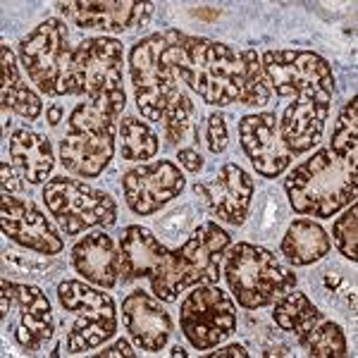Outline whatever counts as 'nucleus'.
Listing matches in <instances>:
<instances>
[{"mask_svg":"<svg viewBox=\"0 0 358 358\" xmlns=\"http://www.w3.org/2000/svg\"><path fill=\"white\" fill-rule=\"evenodd\" d=\"M120 277L122 280H143L158 270L167 248L153 236L151 229L131 224L120 236Z\"/></svg>","mask_w":358,"mask_h":358,"instance_id":"obj_21","label":"nucleus"},{"mask_svg":"<svg viewBox=\"0 0 358 358\" xmlns=\"http://www.w3.org/2000/svg\"><path fill=\"white\" fill-rule=\"evenodd\" d=\"M124 160H151L160 148L158 134L138 117H124L117 127Z\"/></svg>","mask_w":358,"mask_h":358,"instance_id":"obj_28","label":"nucleus"},{"mask_svg":"<svg viewBox=\"0 0 358 358\" xmlns=\"http://www.w3.org/2000/svg\"><path fill=\"white\" fill-rule=\"evenodd\" d=\"M332 239L337 248L342 251L344 258H349L351 263L358 261V206L356 201L349 206V210L344 213L342 217H337V222H334L332 227Z\"/></svg>","mask_w":358,"mask_h":358,"instance_id":"obj_33","label":"nucleus"},{"mask_svg":"<svg viewBox=\"0 0 358 358\" xmlns=\"http://www.w3.org/2000/svg\"><path fill=\"white\" fill-rule=\"evenodd\" d=\"M327 115H330V103L313 101V98H299L285 110L280 120V134L287 148L299 155L317 146L322 138Z\"/></svg>","mask_w":358,"mask_h":358,"instance_id":"obj_20","label":"nucleus"},{"mask_svg":"<svg viewBox=\"0 0 358 358\" xmlns=\"http://www.w3.org/2000/svg\"><path fill=\"white\" fill-rule=\"evenodd\" d=\"M308 349V356L313 358H342L349 354V346H346V337L342 327L332 320H322L313 332L306 337L301 344Z\"/></svg>","mask_w":358,"mask_h":358,"instance_id":"obj_30","label":"nucleus"},{"mask_svg":"<svg viewBox=\"0 0 358 358\" xmlns=\"http://www.w3.org/2000/svg\"><path fill=\"white\" fill-rule=\"evenodd\" d=\"M330 148L342 158L358 160V96L351 98L339 113Z\"/></svg>","mask_w":358,"mask_h":358,"instance_id":"obj_31","label":"nucleus"},{"mask_svg":"<svg viewBox=\"0 0 358 358\" xmlns=\"http://www.w3.org/2000/svg\"><path fill=\"white\" fill-rule=\"evenodd\" d=\"M122 320L131 342L141 351H163L172 334L170 313L160 306V299L141 289L122 301Z\"/></svg>","mask_w":358,"mask_h":358,"instance_id":"obj_18","label":"nucleus"},{"mask_svg":"<svg viewBox=\"0 0 358 358\" xmlns=\"http://www.w3.org/2000/svg\"><path fill=\"white\" fill-rule=\"evenodd\" d=\"M117 120L110 108L91 101L74 108L60 143L62 167L79 177L101 175L115 155Z\"/></svg>","mask_w":358,"mask_h":358,"instance_id":"obj_7","label":"nucleus"},{"mask_svg":"<svg viewBox=\"0 0 358 358\" xmlns=\"http://www.w3.org/2000/svg\"><path fill=\"white\" fill-rule=\"evenodd\" d=\"M327 251H330V236L320 224L306 217L294 220L282 239V253L292 265H310L327 256Z\"/></svg>","mask_w":358,"mask_h":358,"instance_id":"obj_24","label":"nucleus"},{"mask_svg":"<svg viewBox=\"0 0 358 358\" xmlns=\"http://www.w3.org/2000/svg\"><path fill=\"white\" fill-rule=\"evenodd\" d=\"M13 167L15 165H8V160H3V163H0V175H3V194H13V192H20V189H22V182L17 179Z\"/></svg>","mask_w":358,"mask_h":358,"instance_id":"obj_35","label":"nucleus"},{"mask_svg":"<svg viewBox=\"0 0 358 358\" xmlns=\"http://www.w3.org/2000/svg\"><path fill=\"white\" fill-rule=\"evenodd\" d=\"M0 227L15 244L31 248L41 256H55L65 248V241L57 234V229L29 199H15L13 194H3Z\"/></svg>","mask_w":358,"mask_h":358,"instance_id":"obj_14","label":"nucleus"},{"mask_svg":"<svg viewBox=\"0 0 358 358\" xmlns=\"http://www.w3.org/2000/svg\"><path fill=\"white\" fill-rule=\"evenodd\" d=\"M179 325L194 349H215L236 330V306L220 287L199 285L179 306Z\"/></svg>","mask_w":358,"mask_h":358,"instance_id":"obj_10","label":"nucleus"},{"mask_svg":"<svg viewBox=\"0 0 358 358\" xmlns=\"http://www.w3.org/2000/svg\"><path fill=\"white\" fill-rule=\"evenodd\" d=\"M175 72L208 106L244 103V62L229 45L175 31Z\"/></svg>","mask_w":358,"mask_h":358,"instance_id":"obj_1","label":"nucleus"},{"mask_svg":"<svg viewBox=\"0 0 358 358\" xmlns=\"http://www.w3.org/2000/svg\"><path fill=\"white\" fill-rule=\"evenodd\" d=\"M43 201L50 215L57 217V222L69 236L89 227L113 224L117 217V203L113 201V196L98 192L79 179L53 177L43 187Z\"/></svg>","mask_w":358,"mask_h":358,"instance_id":"obj_9","label":"nucleus"},{"mask_svg":"<svg viewBox=\"0 0 358 358\" xmlns=\"http://www.w3.org/2000/svg\"><path fill=\"white\" fill-rule=\"evenodd\" d=\"M163 136L170 148H194L199 141V124H196V106L192 98L177 94L175 101L163 113Z\"/></svg>","mask_w":358,"mask_h":358,"instance_id":"obj_27","label":"nucleus"},{"mask_svg":"<svg viewBox=\"0 0 358 358\" xmlns=\"http://www.w3.org/2000/svg\"><path fill=\"white\" fill-rule=\"evenodd\" d=\"M20 60L29 79L45 96L84 94L77 45H69L67 24L62 20H45L20 43Z\"/></svg>","mask_w":358,"mask_h":358,"instance_id":"obj_4","label":"nucleus"},{"mask_svg":"<svg viewBox=\"0 0 358 358\" xmlns=\"http://www.w3.org/2000/svg\"><path fill=\"white\" fill-rule=\"evenodd\" d=\"M117 332V322H108L101 317L77 315L67 332V354H84L113 337Z\"/></svg>","mask_w":358,"mask_h":358,"instance_id":"obj_29","label":"nucleus"},{"mask_svg":"<svg viewBox=\"0 0 358 358\" xmlns=\"http://www.w3.org/2000/svg\"><path fill=\"white\" fill-rule=\"evenodd\" d=\"M10 163L27 182L41 184L53 170V146L36 131L17 129L10 138Z\"/></svg>","mask_w":358,"mask_h":358,"instance_id":"obj_22","label":"nucleus"},{"mask_svg":"<svg viewBox=\"0 0 358 358\" xmlns=\"http://www.w3.org/2000/svg\"><path fill=\"white\" fill-rule=\"evenodd\" d=\"M184 184L187 179L182 170L170 160L138 165L122 177L124 201L136 215H153L184 192Z\"/></svg>","mask_w":358,"mask_h":358,"instance_id":"obj_13","label":"nucleus"},{"mask_svg":"<svg viewBox=\"0 0 358 358\" xmlns=\"http://www.w3.org/2000/svg\"><path fill=\"white\" fill-rule=\"evenodd\" d=\"M206 143L210 153H222L227 148V124H224V115L213 113L206 122Z\"/></svg>","mask_w":358,"mask_h":358,"instance_id":"obj_34","label":"nucleus"},{"mask_svg":"<svg viewBox=\"0 0 358 358\" xmlns=\"http://www.w3.org/2000/svg\"><path fill=\"white\" fill-rule=\"evenodd\" d=\"M57 299H60V306L67 313L91 315V317H101V320H108V322H117L115 301L110 294L98 292L79 280L60 282V285H57Z\"/></svg>","mask_w":358,"mask_h":358,"instance_id":"obj_26","label":"nucleus"},{"mask_svg":"<svg viewBox=\"0 0 358 358\" xmlns=\"http://www.w3.org/2000/svg\"><path fill=\"white\" fill-rule=\"evenodd\" d=\"M129 74L138 113L151 122H160L165 108L179 94V79L175 72V31L151 34L131 45Z\"/></svg>","mask_w":358,"mask_h":358,"instance_id":"obj_6","label":"nucleus"},{"mask_svg":"<svg viewBox=\"0 0 358 358\" xmlns=\"http://www.w3.org/2000/svg\"><path fill=\"white\" fill-rule=\"evenodd\" d=\"M208 356H213V358H222V356H239V358H246V356H248V351L244 349V346L232 344V346H224V349L210 351Z\"/></svg>","mask_w":358,"mask_h":358,"instance_id":"obj_38","label":"nucleus"},{"mask_svg":"<svg viewBox=\"0 0 358 358\" xmlns=\"http://www.w3.org/2000/svg\"><path fill=\"white\" fill-rule=\"evenodd\" d=\"M98 356H101V358H108V356H127V358H131V356H136V351H131L129 342L120 339V342H115L113 346H108V349L98 351Z\"/></svg>","mask_w":358,"mask_h":358,"instance_id":"obj_37","label":"nucleus"},{"mask_svg":"<svg viewBox=\"0 0 358 358\" xmlns=\"http://www.w3.org/2000/svg\"><path fill=\"white\" fill-rule=\"evenodd\" d=\"M273 320L280 330L294 334L299 339V344H303L306 337L325 320V315L315 308L313 301L303 292L289 289V294H282L275 301Z\"/></svg>","mask_w":358,"mask_h":358,"instance_id":"obj_25","label":"nucleus"},{"mask_svg":"<svg viewBox=\"0 0 358 358\" xmlns=\"http://www.w3.org/2000/svg\"><path fill=\"white\" fill-rule=\"evenodd\" d=\"M224 280L239 306L253 310L275 303L296 287V275L275 253L253 244H234L224 251Z\"/></svg>","mask_w":358,"mask_h":358,"instance_id":"obj_5","label":"nucleus"},{"mask_svg":"<svg viewBox=\"0 0 358 358\" xmlns=\"http://www.w3.org/2000/svg\"><path fill=\"white\" fill-rule=\"evenodd\" d=\"M196 192L203 194L217 220L241 224L253 199V179L239 165L227 163L213 179L196 184Z\"/></svg>","mask_w":358,"mask_h":358,"instance_id":"obj_17","label":"nucleus"},{"mask_svg":"<svg viewBox=\"0 0 358 358\" xmlns=\"http://www.w3.org/2000/svg\"><path fill=\"white\" fill-rule=\"evenodd\" d=\"M153 3L148 0H72L57 3L65 20L79 29H103V31H129L151 20Z\"/></svg>","mask_w":358,"mask_h":358,"instance_id":"obj_16","label":"nucleus"},{"mask_svg":"<svg viewBox=\"0 0 358 358\" xmlns=\"http://www.w3.org/2000/svg\"><path fill=\"white\" fill-rule=\"evenodd\" d=\"M232 246L229 236L217 222H203L179 248H167L163 263L151 275L153 294L165 303L179 299L187 287L217 285L222 277L220 261Z\"/></svg>","mask_w":358,"mask_h":358,"instance_id":"obj_3","label":"nucleus"},{"mask_svg":"<svg viewBox=\"0 0 358 358\" xmlns=\"http://www.w3.org/2000/svg\"><path fill=\"white\" fill-rule=\"evenodd\" d=\"M0 292H3L0 313H3V320L15 313V322L10 327L22 349L36 351L45 339L53 337V308H50L48 296L38 287L15 285V282H8V277H3Z\"/></svg>","mask_w":358,"mask_h":358,"instance_id":"obj_12","label":"nucleus"},{"mask_svg":"<svg viewBox=\"0 0 358 358\" xmlns=\"http://www.w3.org/2000/svg\"><path fill=\"white\" fill-rule=\"evenodd\" d=\"M241 148L246 151L258 175L275 179L292 165L294 153L280 134V120L275 113L246 115L239 122Z\"/></svg>","mask_w":358,"mask_h":358,"instance_id":"obj_15","label":"nucleus"},{"mask_svg":"<svg viewBox=\"0 0 358 358\" xmlns=\"http://www.w3.org/2000/svg\"><path fill=\"white\" fill-rule=\"evenodd\" d=\"M177 160L187 167L189 172H199L201 167H203V158H201V153H196L194 148H179Z\"/></svg>","mask_w":358,"mask_h":358,"instance_id":"obj_36","label":"nucleus"},{"mask_svg":"<svg viewBox=\"0 0 358 358\" xmlns=\"http://www.w3.org/2000/svg\"><path fill=\"white\" fill-rule=\"evenodd\" d=\"M241 62H244V103L241 106H265L273 98V86H270L268 77L263 72L261 57L256 50H244L241 53Z\"/></svg>","mask_w":358,"mask_h":358,"instance_id":"obj_32","label":"nucleus"},{"mask_svg":"<svg viewBox=\"0 0 358 358\" xmlns=\"http://www.w3.org/2000/svg\"><path fill=\"white\" fill-rule=\"evenodd\" d=\"M289 203L301 215L332 217L356 201L358 160L342 158L330 146L303 160L285 179Z\"/></svg>","mask_w":358,"mask_h":358,"instance_id":"obj_2","label":"nucleus"},{"mask_svg":"<svg viewBox=\"0 0 358 358\" xmlns=\"http://www.w3.org/2000/svg\"><path fill=\"white\" fill-rule=\"evenodd\" d=\"M77 60L82 69L84 96L91 103L110 108L122 115L127 94L122 84V43L115 38H86L77 45Z\"/></svg>","mask_w":358,"mask_h":358,"instance_id":"obj_11","label":"nucleus"},{"mask_svg":"<svg viewBox=\"0 0 358 358\" xmlns=\"http://www.w3.org/2000/svg\"><path fill=\"white\" fill-rule=\"evenodd\" d=\"M0 98H3L5 110H15L27 120H36L43 110V103L38 94H34L29 86L22 82L17 57L10 50L8 43L0 45Z\"/></svg>","mask_w":358,"mask_h":358,"instance_id":"obj_23","label":"nucleus"},{"mask_svg":"<svg viewBox=\"0 0 358 358\" xmlns=\"http://www.w3.org/2000/svg\"><path fill=\"white\" fill-rule=\"evenodd\" d=\"M172 356H187V351H182V349H179V346H177V349L172 351Z\"/></svg>","mask_w":358,"mask_h":358,"instance_id":"obj_39","label":"nucleus"},{"mask_svg":"<svg viewBox=\"0 0 358 358\" xmlns=\"http://www.w3.org/2000/svg\"><path fill=\"white\" fill-rule=\"evenodd\" d=\"M72 265L86 282L113 289L120 282V248L106 232L79 239L72 248Z\"/></svg>","mask_w":358,"mask_h":358,"instance_id":"obj_19","label":"nucleus"},{"mask_svg":"<svg viewBox=\"0 0 358 358\" xmlns=\"http://www.w3.org/2000/svg\"><path fill=\"white\" fill-rule=\"evenodd\" d=\"M263 72L273 94L280 98H313L330 103L334 94V74L327 60L310 50H268L263 53Z\"/></svg>","mask_w":358,"mask_h":358,"instance_id":"obj_8","label":"nucleus"}]
</instances>
